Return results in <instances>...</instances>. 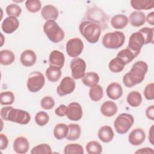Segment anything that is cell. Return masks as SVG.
Wrapping results in <instances>:
<instances>
[{"mask_svg":"<svg viewBox=\"0 0 154 154\" xmlns=\"http://www.w3.org/2000/svg\"><path fill=\"white\" fill-rule=\"evenodd\" d=\"M0 141H1V145H0V149L1 150H5L8 144V140L7 136L4 134H0Z\"/></svg>","mask_w":154,"mask_h":154,"instance_id":"obj_46","label":"cell"},{"mask_svg":"<svg viewBox=\"0 0 154 154\" xmlns=\"http://www.w3.org/2000/svg\"><path fill=\"white\" fill-rule=\"evenodd\" d=\"M69 132V126L65 123H58L54 129V135L57 140H61L66 138Z\"/></svg>","mask_w":154,"mask_h":154,"instance_id":"obj_30","label":"cell"},{"mask_svg":"<svg viewBox=\"0 0 154 154\" xmlns=\"http://www.w3.org/2000/svg\"><path fill=\"white\" fill-rule=\"evenodd\" d=\"M64 153L65 154H83L84 149L79 144H69L65 146Z\"/></svg>","mask_w":154,"mask_h":154,"instance_id":"obj_37","label":"cell"},{"mask_svg":"<svg viewBox=\"0 0 154 154\" xmlns=\"http://www.w3.org/2000/svg\"><path fill=\"white\" fill-rule=\"evenodd\" d=\"M55 105L54 99L51 96H45L40 101V106L44 109H51Z\"/></svg>","mask_w":154,"mask_h":154,"instance_id":"obj_43","label":"cell"},{"mask_svg":"<svg viewBox=\"0 0 154 154\" xmlns=\"http://www.w3.org/2000/svg\"><path fill=\"white\" fill-rule=\"evenodd\" d=\"M126 100L131 106L137 107L142 102V97L138 91H132L128 94Z\"/></svg>","mask_w":154,"mask_h":154,"instance_id":"obj_32","label":"cell"},{"mask_svg":"<svg viewBox=\"0 0 154 154\" xmlns=\"http://www.w3.org/2000/svg\"><path fill=\"white\" fill-rule=\"evenodd\" d=\"M125 66V64L123 60L116 57L109 61L108 68L109 70L113 73H119L123 70Z\"/></svg>","mask_w":154,"mask_h":154,"instance_id":"obj_33","label":"cell"},{"mask_svg":"<svg viewBox=\"0 0 154 154\" xmlns=\"http://www.w3.org/2000/svg\"><path fill=\"white\" fill-rule=\"evenodd\" d=\"M6 13L8 16H14L17 17L20 15L22 13V8L19 5L16 4H11L6 7Z\"/></svg>","mask_w":154,"mask_h":154,"instance_id":"obj_42","label":"cell"},{"mask_svg":"<svg viewBox=\"0 0 154 154\" xmlns=\"http://www.w3.org/2000/svg\"><path fill=\"white\" fill-rule=\"evenodd\" d=\"M142 34L144 39V45L153 43V28L144 27L138 31Z\"/></svg>","mask_w":154,"mask_h":154,"instance_id":"obj_38","label":"cell"},{"mask_svg":"<svg viewBox=\"0 0 154 154\" xmlns=\"http://www.w3.org/2000/svg\"><path fill=\"white\" fill-rule=\"evenodd\" d=\"M14 94L10 91H2L0 94V103L2 105H11L14 101Z\"/></svg>","mask_w":154,"mask_h":154,"instance_id":"obj_36","label":"cell"},{"mask_svg":"<svg viewBox=\"0 0 154 154\" xmlns=\"http://www.w3.org/2000/svg\"><path fill=\"white\" fill-rule=\"evenodd\" d=\"M145 114L146 117L149 119L151 120H154V106L150 105L149 107H147L146 110Z\"/></svg>","mask_w":154,"mask_h":154,"instance_id":"obj_47","label":"cell"},{"mask_svg":"<svg viewBox=\"0 0 154 154\" xmlns=\"http://www.w3.org/2000/svg\"><path fill=\"white\" fill-rule=\"evenodd\" d=\"M148 70L147 63L143 61H138L132 66L131 70L123 77L124 85L131 88L141 83L145 78V75Z\"/></svg>","mask_w":154,"mask_h":154,"instance_id":"obj_1","label":"cell"},{"mask_svg":"<svg viewBox=\"0 0 154 154\" xmlns=\"http://www.w3.org/2000/svg\"><path fill=\"white\" fill-rule=\"evenodd\" d=\"M41 15L46 21L55 20L58 17L59 12L55 6L52 5H46L42 8Z\"/></svg>","mask_w":154,"mask_h":154,"instance_id":"obj_20","label":"cell"},{"mask_svg":"<svg viewBox=\"0 0 154 154\" xmlns=\"http://www.w3.org/2000/svg\"><path fill=\"white\" fill-rule=\"evenodd\" d=\"M45 78L43 74L38 71L31 72L27 79L26 86L28 90L32 93H36L44 86Z\"/></svg>","mask_w":154,"mask_h":154,"instance_id":"obj_7","label":"cell"},{"mask_svg":"<svg viewBox=\"0 0 154 154\" xmlns=\"http://www.w3.org/2000/svg\"><path fill=\"white\" fill-rule=\"evenodd\" d=\"M154 153V150L153 149L150 147H144L140 149L137 150L136 152H135V153H147V154H152Z\"/></svg>","mask_w":154,"mask_h":154,"instance_id":"obj_48","label":"cell"},{"mask_svg":"<svg viewBox=\"0 0 154 154\" xmlns=\"http://www.w3.org/2000/svg\"><path fill=\"white\" fill-rule=\"evenodd\" d=\"M84 49V44L81 39L78 37H74L69 40L66 45V50L70 57L76 58L82 52Z\"/></svg>","mask_w":154,"mask_h":154,"instance_id":"obj_8","label":"cell"},{"mask_svg":"<svg viewBox=\"0 0 154 154\" xmlns=\"http://www.w3.org/2000/svg\"><path fill=\"white\" fill-rule=\"evenodd\" d=\"M67 106L64 104H61L55 110V113L59 117H64L66 115Z\"/></svg>","mask_w":154,"mask_h":154,"instance_id":"obj_45","label":"cell"},{"mask_svg":"<svg viewBox=\"0 0 154 154\" xmlns=\"http://www.w3.org/2000/svg\"><path fill=\"white\" fill-rule=\"evenodd\" d=\"M88 94L89 97L91 100L94 102H98L103 97V88L101 85L97 84L90 88Z\"/></svg>","mask_w":154,"mask_h":154,"instance_id":"obj_34","label":"cell"},{"mask_svg":"<svg viewBox=\"0 0 154 154\" xmlns=\"http://www.w3.org/2000/svg\"><path fill=\"white\" fill-rule=\"evenodd\" d=\"M98 137L103 143H109L114 138V134L112 128L109 126H103L98 131Z\"/></svg>","mask_w":154,"mask_h":154,"instance_id":"obj_22","label":"cell"},{"mask_svg":"<svg viewBox=\"0 0 154 154\" xmlns=\"http://www.w3.org/2000/svg\"><path fill=\"white\" fill-rule=\"evenodd\" d=\"M139 55L138 53L131 51L128 47L126 49L119 51L117 55V57L120 58L125 63V65L131 62L136 57Z\"/></svg>","mask_w":154,"mask_h":154,"instance_id":"obj_27","label":"cell"},{"mask_svg":"<svg viewBox=\"0 0 154 154\" xmlns=\"http://www.w3.org/2000/svg\"><path fill=\"white\" fill-rule=\"evenodd\" d=\"M72 76L75 79L82 78L85 73L86 69V63L85 61L81 58H74L70 64Z\"/></svg>","mask_w":154,"mask_h":154,"instance_id":"obj_9","label":"cell"},{"mask_svg":"<svg viewBox=\"0 0 154 154\" xmlns=\"http://www.w3.org/2000/svg\"><path fill=\"white\" fill-rule=\"evenodd\" d=\"M37 60V55L35 53L31 50L26 49L22 52L20 57V61L21 64L25 67H30L33 66Z\"/></svg>","mask_w":154,"mask_h":154,"instance_id":"obj_18","label":"cell"},{"mask_svg":"<svg viewBox=\"0 0 154 154\" xmlns=\"http://www.w3.org/2000/svg\"><path fill=\"white\" fill-rule=\"evenodd\" d=\"M67 117L72 121H78L82 117V109L81 105L78 102H72L67 108Z\"/></svg>","mask_w":154,"mask_h":154,"instance_id":"obj_13","label":"cell"},{"mask_svg":"<svg viewBox=\"0 0 154 154\" xmlns=\"http://www.w3.org/2000/svg\"><path fill=\"white\" fill-rule=\"evenodd\" d=\"M85 149L88 154H100L102 152V146L97 141H89L87 144Z\"/></svg>","mask_w":154,"mask_h":154,"instance_id":"obj_35","label":"cell"},{"mask_svg":"<svg viewBox=\"0 0 154 154\" xmlns=\"http://www.w3.org/2000/svg\"><path fill=\"white\" fill-rule=\"evenodd\" d=\"M146 138L144 131L141 128H135L133 129L128 136L129 143L133 146H139L141 144Z\"/></svg>","mask_w":154,"mask_h":154,"instance_id":"obj_15","label":"cell"},{"mask_svg":"<svg viewBox=\"0 0 154 154\" xmlns=\"http://www.w3.org/2000/svg\"><path fill=\"white\" fill-rule=\"evenodd\" d=\"M69 132L66 137V139L69 141H75L78 140L81 135V127L78 124L71 123L68 125Z\"/></svg>","mask_w":154,"mask_h":154,"instance_id":"obj_29","label":"cell"},{"mask_svg":"<svg viewBox=\"0 0 154 154\" xmlns=\"http://www.w3.org/2000/svg\"><path fill=\"white\" fill-rule=\"evenodd\" d=\"M125 41V35L122 31L107 32L102 37V45L107 49H117L122 47Z\"/></svg>","mask_w":154,"mask_h":154,"instance_id":"obj_4","label":"cell"},{"mask_svg":"<svg viewBox=\"0 0 154 154\" xmlns=\"http://www.w3.org/2000/svg\"><path fill=\"white\" fill-rule=\"evenodd\" d=\"M31 154H51L52 149L50 146L46 143L40 144L34 147L31 150Z\"/></svg>","mask_w":154,"mask_h":154,"instance_id":"obj_39","label":"cell"},{"mask_svg":"<svg viewBox=\"0 0 154 154\" xmlns=\"http://www.w3.org/2000/svg\"><path fill=\"white\" fill-rule=\"evenodd\" d=\"M75 88V81L70 76H65L57 88V93L60 96L72 93Z\"/></svg>","mask_w":154,"mask_h":154,"instance_id":"obj_11","label":"cell"},{"mask_svg":"<svg viewBox=\"0 0 154 154\" xmlns=\"http://www.w3.org/2000/svg\"><path fill=\"white\" fill-rule=\"evenodd\" d=\"M129 20L126 16L118 14L114 16L111 19V25L115 29H123L128 23Z\"/></svg>","mask_w":154,"mask_h":154,"instance_id":"obj_25","label":"cell"},{"mask_svg":"<svg viewBox=\"0 0 154 154\" xmlns=\"http://www.w3.org/2000/svg\"><path fill=\"white\" fill-rule=\"evenodd\" d=\"M49 120L48 114L45 111H39L35 116V122L40 126H45Z\"/></svg>","mask_w":154,"mask_h":154,"instance_id":"obj_40","label":"cell"},{"mask_svg":"<svg viewBox=\"0 0 154 154\" xmlns=\"http://www.w3.org/2000/svg\"><path fill=\"white\" fill-rule=\"evenodd\" d=\"M99 81V76L98 74L94 72H89L85 73L82 78V83L88 87H92L98 84Z\"/></svg>","mask_w":154,"mask_h":154,"instance_id":"obj_26","label":"cell"},{"mask_svg":"<svg viewBox=\"0 0 154 154\" xmlns=\"http://www.w3.org/2000/svg\"><path fill=\"white\" fill-rule=\"evenodd\" d=\"M130 2L132 7L138 11L141 10H148L154 7V1L153 0H132Z\"/></svg>","mask_w":154,"mask_h":154,"instance_id":"obj_24","label":"cell"},{"mask_svg":"<svg viewBox=\"0 0 154 154\" xmlns=\"http://www.w3.org/2000/svg\"><path fill=\"white\" fill-rule=\"evenodd\" d=\"M87 20L97 23L100 28H105L107 26L108 19L103 11L99 8H94L89 10L87 12Z\"/></svg>","mask_w":154,"mask_h":154,"instance_id":"obj_10","label":"cell"},{"mask_svg":"<svg viewBox=\"0 0 154 154\" xmlns=\"http://www.w3.org/2000/svg\"><path fill=\"white\" fill-rule=\"evenodd\" d=\"M2 119L7 121L26 125L31 120L30 114L25 110L14 108L12 106H4L1 108L0 112Z\"/></svg>","mask_w":154,"mask_h":154,"instance_id":"obj_2","label":"cell"},{"mask_svg":"<svg viewBox=\"0 0 154 154\" xmlns=\"http://www.w3.org/2000/svg\"><path fill=\"white\" fill-rule=\"evenodd\" d=\"M147 22L151 25H154V12L152 11L149 13L146 18Z\"/></svg>","mask_w":154,"mask_h":154,"instance_id":"obj_49","label":"cell"},{"mask_svg":"<svg viewBox=\"0 0 154 154\" xmlns=\"http://www.w3.org/2000/svg\"><path fill=\"white\" fill-rule=\"evenodd\" d=\"M134 123V117L128 113L119 114L114 122V126L116 132L119 134L128 132Z\"/></svg>","mask_w":154,"mask_h":154,"instance_id":"obj_6","label":"cell"},{"mask_svg":"<svg viewBox=\"0 0 154 154\" xmlns=\"http://www.w3.org/2000/svg\"><path fill=\"white\" fill-rule=\"evenodd\" d=\"M144 96L147 100L154 99V84L153 82L147 84L144 89Z\"/></svg>","mask_w":154,"mask_h":154,"instance_id":"obj_44","label":"cell"},{"mask_svg":"<svg viewBox=\"0 0 154 154\" xmlns=\"http://www.w3.org/2000/svg\"><path fill=\"white\" fill-rule=\"evenodd\" d=\"M43 31L47 37L53 43L61 42L64 38V31L55 20H48L43 25Z\"/></svg>","mask_w":154,"mask_h":154,"instance_id":"obj_5","label":"cell"},{"mask_svg":"<svg viewBox=\"0 0 154 154\" xmlns=\"http://www.w3.org/2000/svg\"><path fill=\"white\" fill-rule=\"evenodd\" d=\"M46 76L47 79L52 82H57L61 75V69L53 66H50L46 70L45 72Z\"/></svg>","mask_w":154,"mask_h":154,"instance_id":"obj_28","label":"cell"},{"mask_svg":"<svg viewBox=\"0 0 154 154\" xmlns=\"http://www.w3.org/2000/svg\"><path fill=\"white\" fill-rule=\"evenodd\" d=\"M143 45H144V37L141 33L137 31L133 32L129 37L127 47L131 51L140 54Z\"/></svg>","mask_w":154,"mask_h":154,"instance_id":"obj_12","label":"cell"},{"mask_svg":"<svg viewBox=\"0 0 154 154\" xmlns=\"http://www.w3.org/2000/svg\"><path fill=\"white\" fill-rule=\"evenodd\" d=\"M29 148V143L26 138L24 137H17L13 143V150L16 153H26Z\"/></svg>","mask_w":154,"mask_h":154,"instance_id":"obj_16","label":"cell"},{"mask_svg":"<svg viewBox=\"0 0 154 154\" xmlns=\"http://www.w3.org/2000/svg\"><path fill=\"white\" fill-rule=\"evenodd\" d=\"M19 26V21L17 17L14 16H8L3 20L1 28L6 34H11L14 32Z\"/></svg>","mask_w":154,"mask_h":154,"instance_id":"obj_14","label":"cell"},{"mask_svg":"<svg viewBox=\"0 0 154 154\" xmlns=\"http://www.w3.org/2000/svg\"><path fill=\"white\" fill-rule=\"evenodd\" d=\"M79 30L81 34L90 43H97L101 34V28L96 23L90 20H83L79 25Z\"/></svg>","mask_w":154,"mask_h":154,"instance_id":"obj_3","label":"cell"},{"mask_svg":"<svg viewBox=\"0 0 154 154\" xmlns=\"http://www.w3.org/2000/svg\"><path fill=\"white\" fill-rule=\"evenodd\" d=\"M149 141L152 145H154V136H153V125L150 128L149 132Z\"/></svg>","mask_w":154,"mask_h":154,"instance_id":"obj_50","label":"cell"},{"mask_svg":"<svg viewBox=\"0 0 154 154\" xmlns=\"http://www.w3.org/2000/svg\"><path fill=\"white\" fill-rule=\"evenodd\" d=\"M107 96L112 100L119 99L123 94V88L120 84L117 82H112L106 88Z\"/></svg>","mask_w":154,"mask_h":154,"instance_id":"obj_17","label":"cell"},{"mask_svg":"<svg viewBox=\"0 0 154 154\" xmlns=\"http://www.w3.org/2000/svg\"><path fill=\"white\" fill-rule=\"evenodd\" d=\"M100 112L105 117H112L117 112V106L113 101L107 100L102 104Z\"/></svg>","mask_w":154,"mask_h":154,"instance_id":"obj_21","label":"cell"},{"mask_svg":"<svg viewBox=\"0 0 154 154\" xmlns=\"http://www.w3.org/2000/svg\"><path fill=\"white\" fill-rule=\"evenodd\" d=\"M128 20L132 26L138 27L144 24L146 16L142 11H135L129 15Z\"/></svg>","mask_w":154,"mask_h":154,"instance_id":"obj_23","label":"cell"},{"mask_svg":"<svg viewBox=\"0 0 154 154\" xmlns=\"http://www.w3.org/2000/svg\"><path fill=\"white\" fill-rule=\"evenodd\" d=\"M49 61L50 66H55L61 69L64 64V55L63 54V53L59 51H52L49 54Z\"/></svg>","mask_w":154,"mask_h":154,"instance_id":"obj_19","label":"cell"},{"mask_svg":"<svg viewBox=\"0 0 154 154\" xmlns=\"http://www.w3.org/2000/svg\"><path fill=\"white\" fill-rule=\"evenodd\" d=\"M25 7L28 11L37 13L40 10L42 4L38 0H27L25 2Z\"/></svg>","mask_w":154,"mask_h":154,"instance_id":"obj_41","label":"cell"},{"mask_svg":"<svg viewBox=\"0 0 154 154\" xmlns=\"http://www.w3.org/2000/svg\"><path fill=\"white\" fill-rule=\"evenodd\" d=\"M15 60L14 54L10 50L5 49L0 51V63L2 65H10Z\"/></svg>","mask_w":154,"mask_h":154,"instance_id":"obj_31","label":"cell"}]
</instances>
